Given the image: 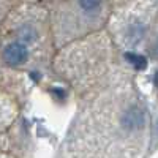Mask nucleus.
Wrapping results in <instances>:
<instances>
[{
  "instance_id": "obj_1",
  "label": "nucleus",
  "mask_w": 158,
  "mask_h": 158,
  "mask_svg": "<svg viewBox=\"0 0 158 158\" xmlns=\"http://www.w3.org/2000/svg\"><path fill=\"white\" fill-rule=\"evenodd\" d=\"M81 101L62 158H147L153 144L152 112L123 67Z\"/></svg>"
},
{
  "instance_id": "obj_7",
  "label": "nucleus",
  "mask_w": 158,
  "mask_h": 158,
  "mask_svg": "<svg viewBox=\"0 0 158 158\" xmlns=\"http://www.w3.org/2000/svg\"><path fill=\"white\" fill-rule=\"evenodd\" d=\"M0 158H16L13 153H10L8 150H5L3 147H0Z\"/></svg>"
},
{
  "instance_id": "obj_3",
  "label": "nucleus",
  "mask_w": 158,
  "mask_h": 158,
  "mask_svg": "<svg viewBox=\"0 0 158 158\" xmlns=\"http://www.w3.org/2000/svg\"><path fill=\"white\" fill-rule=\"evenodd\" d=\"M120 56L108 32L101 29L59 48L51 68L79 97L85 98L120 70Z\"/></svg>"
},
{
  "instance_id": "obj_8",
  "label": "nucleus",
  "mask_w": 158,
  "mask_h": 158,
  "mask_svg": "<svg viewBox=\"0 0 158 158\" xmlns=\"http://www.w3.org/2000/svg\"><path fill=\"white\" fill-rule=\"evenodd\" d=\"M125 0H111V3H112V8L114 6H117V5H120V3H123Z\"/></svg>"
},
{
  "instance_id": "obj_9",
  "label": "nucleus",
  "mask_w": 158,
  "mask_h": 158,
  "mask_svg": "<svg viewBox=\"0 0 158 158\" xmlns=\"http://www.w3.org/2000/svg\"><path fill=\"white\" fill-rule=\"evenodd\" d=\"M25 2H40V3H41L43 0H25Z\"/></svg>"
},
{
  "instance_id": "obj_4",
  "label": "nucleus",
  "mask_w": 158,
  "mask_h": 158,
  "mask_svg": "<svg viewBox=\"0 0 158 158\" xmlns=\"http://www.w3.org/2000/svg\"><path fill=\"white\" fill-rule=\"evenodd\" d=\"M104 30L120 56L128 63L146 67L156 56L158 0H125L112 8Z\"/></svg>"
},
{
  "instance_id": "obj_5",
  "label": "nucleus",
  "mask_w": 158,
  "mask_h": 158,
  "mask_svg": "<svg viewBox=\"0 0 158 158\" xmlns=\"http://www.w3.org/2000/svg\"><path fill=\"white\" fill-rule=\"evenodd\" d=\"M19 117V103L6 89L0 87V147L6 131L16 123Z\"/></svg>"
},
{
  "instance_id": "obj_6",
  "label": "nucleus",
  "mask_w": 158,
  "mask_h": 158,
  "mask_svg": "<svg viewBox=\"0 0 158 158\" xmlns=\"http://www.w3.org/2000/svg\"><path fill=\"white\" fill-rule=\"evenodd\" d=\"M18 2V0H0V22L5 18V15L10 11V8Z\"/></svg>"
},
{
  "instance_id": "obj_2",
  "label": "nucleus",
  "mask_w": 158,
  "mask_h": 158,
  "mask_svg": "<svg viewBox=\"0 0 158 158\" xmlns=\"http://www.w3.org/2000/svg\"><path fill=\"white\" fill-rule=\"evenodd\" d=\"M56 51L46 6L18 0L0 22V65L40 76L51 68Z\"/></svg>"
}]
</instances>
